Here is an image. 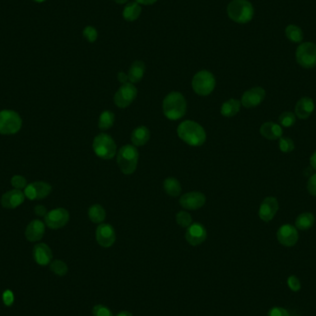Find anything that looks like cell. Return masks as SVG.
Masks as SVG:
<instances>
[{"label": "cell", "mask_w": 316, "mask_h": 316, "mask_svg": "<svg viewBox=\"0 0 316 316\" xmlns=\"http://www.w3.org/2000/svg\"><path fill=\"white\" fill-rule=\"evenodd\" d=\"M93 149L95 155L102 159H112L117 152V145L110 135L98 134L94 138Z\"/></svg>", "instance_id": "cell-6"}, {"label": "cell", "mask_w": 316, "mask_h": 316, "mask_svg": "<svg viewBox=\"0 0 316 316\" xmlns=\"http://www.w3.org/2000/svg\"><path fill=\"white\" fill-rule=\"evenodd\" d=\"M52 251L46 243H38L34 246V258L40 265H47L52 260Z\"/></svg>", "instance_id": "cell-20"}, {"label": "cell", "mask_w": 316, "mask_h": 316, "mask_svg": "<svg viewBox=\"0 0 316 316\" xmlns=\"http://www.w3.org/2000/svg\"><path fill=\"white\" fill-rule=\"evenodd\" d=\"M22 127V120L16 111L5 109L0 111V134L18 133Z\"/></svg>", "instance_id": "cell-5"}, {"label": "cell", "mask_w": 316, "mask_h": 316, "mask_svg": "<svg viewBox=\"0 0 316 316\" xmlns=\"http://www.w3.org/2000/svg\"><path fill=\"white\" fill-rule=\"evenodd\" d=\"M116 316H133L131 315V313H129L128 311H122L121 313H119Z\"/></svg>", "instance_id": "cell-48"}, {"label": "cell", "mask_w": 316, "mask_h": 316, "mask_svg": "<svg viewBox=\"0 0 316 316\" xmlns=\"http://www.w3.org/2000/svg\"><path fill=\"white\" fill-rule=\"evenodd\" d=\"M187 110L185 97L181 93L172 92L168 94L163 101L164 114L171 121H178L184 117Z\"/></svg>", "instance_id": "cell-2"}, {"label": "cell", "mask_w": 316, "mask_h": 316, "mask_svg": "<svg viewBox=\"0 0 316 316\" xmlns=\"http://www.w3.org/2000/svg\"><path fill=\"white\" fill-rule=\"evenodd\" d=\"M150 131L145 126L135 128L131 134V141L135 146H142L150 140Z\"/></svg>", "instance_id": "cell-23"}, {"label": "cell", "mask_w": 316, "mask_h": 316, "mask_svg": "<svg viewBox=\"0 0 316 316\" xmlns=\"http://www.w3.org/2000/svg\"><path fill=\"white\" fill-rule=\"evenodd\" d=\"M242 103L237 99H229L225 102L221 107V114L224 117L231 118L238 114L241 110Z\"/></svg>", "instance_id": "cell-25"}, {"label": "cell", "mask_w": 316, "mask_h": 316, "mask_svg": "<svg viewBox=\"0 0 316 316\" xmlns=\"http://www.w3.org/2000/svg\"><path fill=\"white\" fill-rule=\"evenodd\" d=\"M278 147L282 153H291L295 149V143L289 137H281L278 141Z\"/></svg>", "instance_id": "cell-34"}, {"label": "cell", "mask_w": 316, "mask_h": 316, "mask_svg": "<svg viewBox=\"0 0 316 316\" xmlns=\"http://www.w3.org/2000/svg\"><path fill=\"white\" fill-rule=\"evenodd\" d=\"M95 237L97 243L104 248L111 247L116 242L114 228L109 224H100L96 229Z\"/></svg>", "instance_id": "cell-12"}, {"label": "cell", "mask_w": 316, "mask_h": 316, "mask_svg": "<svg viewBox=\"0 0 316 316\" xmlns=\"http://www.w3.org/2000/svg\"><path fill=\"white\" fill-rule=\"evenodd\" d=\"M139 160V153L133 145L122 146L118 154V165L121 172L125 175H130L137 168Z\"/></svg>", "instance_id": "cell-4"}, {"label": "cell", "mask_w": 316, "mask_h": 316, "mask_svg": "<svg viewBox=\"0 0 316 316\" xmlns=\"http://www.w3.org/2000/svg\"><path fill=\"white\" fill-rule=\"evenodd\" d=\"M307 190L312 196H316V173L309 178L307 182Z\"/></svg>", "instance_id": "cell-40"}, {"label": "cell", "mask_w": 316, "mask_h": 316, "mask_svg": "<svg viewBox=\"0 0 316 316\" xmlns=\"http://www.w3.org/2000/svg\"><path fill=\"white\" fill-rule=\"evenodd\" d=\"M178 135L191 146H201L206 140V133L200 124L195 121H186L182 122L178 127Z\"/></svg>", "instance_id": "cell-1"}, {"label": "cell", "mask_w": 316, "mask_h": 316, "mask_svg": "<svg viewBox=\"0 0 316 316\" xmlns=\"http://www.w3.org/2000/svg\"><path fill=\"white\" fill-rule=\"evenodd\" d=\"M118 80L121 83H123V84H125V83H127L128 82V76L126 74V73H124V72H119V74H118Z\"/></svg>", "instance_id": "cell-45"}, {"label": "cell", "mask_w": 316, "mask_h": 316, "mask_svg": "<svg viewBox=\"0 0 316 316\" xmlns=\"http://www.w3.org/2000/svg\"><path fill=\"white\" fill-rule=\"evenodd\" d=\"M25 200V195L20 190H11L5 192L1 197V205L6 209H15L22 204Z\"/></svg>", "instance_id": "cell-17"}, {"label": "cell", "mask_w": 316, "mask_h": 316, "mask_svg": "<svg viewBox=\"0 0 316 316\" xmlns=\"http://www.w3.org/2000/svg\"><path fill=\"white\" fill-rule=\"evenodd\" d=\"M115 1L116 3H118V4H124V3H127L128 0H113Z\"/></svg>", "instance_id": "cell-50"}, {"label": "cell", "mask_w": 316, "mask_h": 316, "mask_svg": "<svg viewBox=\"0 0 316 316\" xmlns=\"http://www.w3.org/2000/svg\"><path fill=\"white\" fill-rule=\"evenodd\" d=\"M2 300H3V303H4L5 305H7V306L12 305V303H14V294L12 293V291L11 290H6L3 293Z\"/></svg>", "instance_id": "cell-43"}, {"label": "cell", "mask_w": 316, "mask_h": 316, "mask_svg": "<svg viewBox=\"0 0 316 316\" xmlns=\"http://www.w3.org/2000/svg\"><path fill=\"white\" fill-rule=\"evenodd\" d=\"M276 237L278 242L283 246L292 247L298 242L299 233L296 227L290 224H285L277 230Z\"/></svg>", "instance_id": "cell-11"}, {"label": "cell", "mask_w": 316, "mask_h": 316, "mask_svg": "<svg viewBox=\"0 0 316 316\" xmlns=\"http://www.w3.org/2000/svg\"><path fill=\"white\" fill-rule=\"evenodd\" d=\"M34 2H36V3H43V2H45V1H47V0H33Z\"/></svg>", "instance_id": "cell-51"}, {"label": "cell", "mask_w": 316, "mask_h": 316, "mask_svg": "<svg viewBox=\"0 0 316 316\" xmlns=\"http://www.w3.org/2000/svg\"><path fill=\"white\" fill-rule=\"evenodd\" d=\"M285 33H286L287 38L293 43H300L303 40V31L301 30V28L298 27L296 25H289L286 28Z\"/></svg>", "instance_id": "cell-31"}, {"label": "cell", "mask_w": 316, "mask_h": 316, "mask_svg": "<svg viewBox=\"0 0 316 316\" xmlns=\"http://www.w3.org/2000/svg\"><path fill=\"white\" fill-rule=\"evenodd\" d=\"M69 220V214L65 208H56L47 212L45 224L49 229H59L65 227Z\"/></svg>", "instance_id": "cell-10"}, {"label": "cell", "mask_w": 316, "mask_h": 316, "mask_svg": "<svg viewBox=\"0 0 316 316\" xmlns=\"http://www.w3.org/2000/svg\"><path fill=\"white\" fill-rule=\"evenodd\" d=\"M23 193L25 195V198H27L31 201L36 200V196H35V191H34V186L32 183L28 184L25 189L23 190Z\"/></svg>", "instance_id": "cell-41"}, {"label": "cell", "mask_w": 316, "mask_h": 316, "mask_svg": "<svg viewBox=\"0 0 316 316\" xmlns=\"http://www.w3.org/2000/svg\"><path fill=\"white\" fill-rule=\"evenodd\" d=\"M34 186L36 200L44 199L49 195L52 191V186L47 182H35L32 183Z\"/></svg>", "instance_id": "cell-29"}, {"label": "cell", "mask_w": 316, "mask_h": 316, "mask_svg": "<svg viewBox=\"0 0 316 316\" xmlns=\"http://www.w3.org/2000/svg\"><path fill=\"white\" fill-rule=\"evenodd\" d=\"M278 122L285 128H290L296 123V115L292 112H283L278 118Z\"/></svg>", "instance_id": "cell-32"}, {"label": "cell", "mask_w": 316, "mask_h": 316, "mask_svg": "<svg viewBox=\"0 0 316 316\" xmlns=\"http://www.w3.org/2000/svg\"><path fill=\"white\" fill-rule=\"evenodd\" d=\"M205 201L206 199L204 194L198 191H191L181 197L180 204L187 210H197L204 205Z\"/></svg>", "instance_id": "cell-16"}, {"label": "cell", "mask_w": 316, "mask_h": 316, "mask_svg": "<svg viewBox=\"0 0 316 316\" xmlns=\"http://www.w3.org/2000/svg\"><path fill=\"white\" fill-rule=\"evenodd\" d=\"M137 96V88L131 82L122 84L114 96L116 106L120 108H128Z\"/></svg>", "instance_id": "cell-9"}, {"label": "cell", "mask_w": 316, "mask_h": 316, "mask_svg": "<svg viewBox=\"0 0 316 316\" xmlns=\"http://www.w3.org/2000/svg\"><path fill=\"white\" fill-rule=\"evenodd\" d=\"M45 231L46 224L39 219H35L28 225L25 230V237L29 242H39L45 235Z\"/></svg>", "instance_id": "cell-18"}, {"label": "cell", "mask_w": 316, "mask_h": 316, "mask_svg": "<svg viewBox=\"0 0 316 316\" xmlns=\"http://www.w3.org/2000/svg\"><path fill=\"white\" fill-rule=\"evenodd\" d=\"M93 316H114L111 310L107 306L97 304L93 308Z\"/></svg>", "instance_id": "cell-38"}, {"label": "cell", "mask_w": 316, "mask_h": 316, "mask_svg": "<svg viewBox=\"0 0 316 316\" xmlns=\"http://www.w3.org/2000/svg\"><path fill=\"white\" fill-rule=\"evenodd\" d=\"M34 214L40 217H45L47 214V210L46 208V206L42 205V204H38L34 207Z\"/></svg>", "instance_id": "cell-44"}, {"label": "cell", "mask_w": 316, "mask_h": 316, "mask_svg": "<svg viewBox=\"0 0 316 316\" xmlns=\"http://www.w3.org/2000/svg\"><path fill=\"white\" fill-rule=\"evenodd\" d=\"M191 84L196 94L205 96L211 94L215 89V77L210 71L201 70L194 75Z\"/></svg>", "instance_id": "cell-7"}, {"label": "cell", "mask_w": 316, "mask_h": 316, "mask_svg": "<svg viewBox=\"0 0 316 316\" xmlns=\"http://www.w3.org/2000/svg\"><path fill=\"white\" fill-rule=\"evenodd\" d=\"M11 185H12V187L14 189H16V190H24L25 187L27 186V181H26V179L24 178V177H22V176L20 175H16L13 176L12 178H11Z\"/></svg>", "instance_id": "cell-37"}, {"label": "cell", "mask_w": 316, "mask_h": 316, "mask_svg": "<svg viewBox=\"0 0 316 316\" xmlns=\"http://www.w3.org/2000/svg\"><path fill=\"white\" fill-rule=\"evenodd\" d=\"M207 232L206 229L200 223H193L189 228L185 234L186 241L191 246H198L206 240Z\"/></svg>", "instance_id": "cell-13"}, {"label": "cell", "mask_w": 316, "mask_h": 316, "mask_svg": "<svg viewBox=\"0 0 316 316\" xmlns=\"http://www.w3.org/2000/svg\"><path fill=\"white\" fill-rule=\"evenodd\" d=\"M89 218L92 222L100 224L106 219V211L100 204H94L89 208Z\"/></svg>", "instance_id": "cell-28"}, {"label": "cell", "mask_w": 316, "mask_h": 316, "mask_svg": "<svg viewBox=\"0 0 316 316\" xmlns=\"http://www.w3.org/2000/svg\"><path fill=\"white\" fill-rule=\"evenodd\" d=\"M268 316H289L288 311L281 307H274L270 310Z\"/></svg>", "instance_id": "cell-42"}, {"label": "cell", "mask_w": 316, "mask_h": 316, "mask_svg": "<svg viewBox=\"0 0 316 316\" xmlns=\"http://www.w3.org/2000/svg\"><path fill=\"white\" fill-rule=\"evenodd\" d=\"M315 102L311 97H302L297 102L295 115L301 120H307L315 111Z\"/></svg>", "instance_id": "cell-19"}, {"label": "cell", "mask_w": 316, "mask_h": 316, "mask_svg": "<svg viewBox=\"0 0 316 316\" xmlns=\"http://www.w3.org/2000/svg\"><path fill=\"white\" fill-rule=\"evenodd\" d=\"M316 222V217L312 213H303L297 217L295 227L300 230H307L311 229Z\"/></svg>", "instance_id": "cell-26"}, {"label": "cell", "mask_w": 316, "mask_h": 316, "mask_svg": "<svg viewBox=\"0 0 316 316\" xmlns=\"http://www.w3.org/2000/svg\"><path fill=\"white\" fill-rule=\"evenodd\" d=\"M114 113L109 111V110H107V111H104L100 115L99 121H98V127L102 130H107V129L111 128L114 125Z\"/></svg>", "instance_id": "cell-30"}, {"label": "cell", "mask_w": 316, "mask_h": 316, "mask_svg": "<svg viewBox=\"0 0 316 316\" xmlns=\"http://www.w3.org/2000/svg\"><path fill=\"white\" fill-rule=\"evenodd\" d=\"M141 13V7L137 2H129L123 9V18L127 21H134Z\"/></svg>", "instance_id": "cell-24"}, {"label": "cell", "mask_w": 316, "mask_h": 316, "mask_svg": "<svg viewBox=\"0 0 316 316\" xmlns=\"http://www.w3.org/2000/svg\"><path fill=\"white\" fill-rule=\"evenodd\" d=\"M310 164H311V167L314 168L315 170H316V151L312 155L311 158H310Z\"/></svg>", "instance_id": "cell-47"}, {"label": "cell", "mask_w": 316, "mask_h": 316, "mask_svg": "<svg viewBox=\"0 0 316 316\" xmlns=\"http://www.w3.org/2000/svg\"><path fill=\"white\" fill-rule=\"evenodd\" d=\"M265 97V91L262 87H254L246 91L242 97V105L246 108L258 107Z\"/></svg>", "instance_id": "cell-14"}, {"label": "cell", "mask_w": 316, "mask_h": 316, "mask_svg": "<svg viewBox=\"0 0 316 316\" xmlns=\"http://www.w3.org/2000/svg\"><path fill=\"white\" fill-rule=\"evenodd\" d=\"M297 62L304 68H313L316 66V45L314 43H303L297 48Z\"/></svg>", "instance_id": "cell-8"}, {"label": "cell", "mask_w": 316, "mask_h": 316, "mask_svg": "<svg viewBox=\"0 0 316 316\" xmlns=\"http://www.w3.org/2000/svg\"><path fill=\"white\" fill-rule=\"evenodd\" d=\"M260 133L268 140H277L282 137L283 129L280 125L272 121L264 122L260 128Z\"/></svg>", "instance_id": "cell-21"}, {"label": "cell", "mask_w": 316, "mask_h": 316, "mask_svg": "<svg viewBox=\"0 0 316 316\" xmlns=\"http://www.w3.org/2000/svg\"><path fill=\"white\" fill-rule=\"evenodd\" d=\"M288 285H289V289H291L292 291H299L301 288H302V284L300 279L295 276H290L288 278Z\"/></svg>", "instance_id": "cell-39"}, {"label": "cell", "mask_w": 316, "mask_h": 316, "mask_svg": "<svg viewBox=\"0 0 316 316\" xmlns=\"http://www.w3.org/2000/svg\"><path fill=\"white\" fill-rule=\"evenodd\" d=\"M82 35L88 42L94 43L95 41L97 40L98 33H97V30L94 26H86L82 31Z\"/></svg>", "instance_id": "cell-36"}, {"label": "cell", "mask_w": 316, "mask_h": 316, "mask_svg": "<svg viewBox=\"0 0 316 316\" xmlns=\"http://www.w3.org/2000/svg\"><path fill=\"white\" fill-rule=\"evenodd\" d=\"M279 208V204L275 197H266L259 208V217L264 222L271 221Z\"/></svg>", "instance_id": "cell-15"}, {"label": "cell", "mask_w": 316, "mask_h": 316, "mask_svg": "<svg viewBox=\"0 0 316 316\" xmlns=\"http://www.w3.org/2000/svg\"><path fill=\"white\" fill-rule=\"evenodd\" d=\"M164 190L171 197H178L182 192V185L175 178H168L164 182Z\"/></svg>", "instance_id": "cell-27"}, {"label": "cell", "mask_w": 316, "mask_h": 316, "mask_svg": "<svg viewBox=\"0 0 316 316\" xmlns=\"http://www.w3.org/2000/svg\"><path fill=\"white\" fill-rule=\"evenodd\" d=\"M145 72V64L142 61H134L128 69V81L131 83L139 82Z\"/></svg>", "instance_id": "cell-22"}, {"label": "cell", "mask_w": 316, "mask_h": 316, "mask_svg": "<svg viewBox=\"0 0 316 316\" xmlns=\"http://www.w3.org/2000/svg\"><path fill=\"white\" fill-rule=\"evenodd\" d=\"M157 0H135V2H137L138 4H142V5H153L155 4Z\"/></svg>", "instance_id": "cell-46"}, {"label": "cell", "mask_w": 316, "mask_h": 316, "mask_svg": "<svg viewBox=\"0 0 316 316\" xmlns=\"http://www.w3.org/2000/svg\"><path fill=\"white\" fill-rule=\"evenodd\" d=\"M50 269L58 276H65L67 273V265L61 260H55L50 263Z\"/></svg>", "instance_id": "cell-33"}, {"label": "cell", "mask_w": 316, "mask_h": 316, "mask_svg": "<svg viewBox=\"0 0 316 316\" xmlns=\"http://www.w3.org/2000/svg\"><path fill=\"white\" fill-rule=\"evenodd\" d=\"M229 18L237 23H248L253 20L254 9L248 0H232L227 8Z\"/></svg>", "instance_id": "cell-3"}, {"label": "cell", "mask_w": 316, "mask_h": 316, "mask_svg": "<svg viewBox=\"0 0 316 316\" xmlns=\"http://www.w3.org/2000/svg\"><path fill=\"white\" fill-rule=\"evenodd\" d=\"M176 220L182 228H189L192 224V218L186 211L179 212L176 215Z\"/></svg>", "instance_id": "cell-35"}, {"label": "cell", "mask_w": 316, "mask_h": 316, "mask_svg": "<svg viewBox=\"0 0 316 316\" xmlns=\"http://www.w3.org/2000/svg\"><path fill=\"white\" fill-rule=\"evenodd\" d=\"M313 169L314 168H312V167H308V168L305 169V171H304V175L305 176H311L313 175L312 173H313Z\"/></svg>", "instance_id": "cell-49"}]
</instances>
